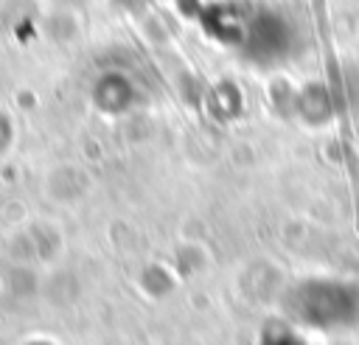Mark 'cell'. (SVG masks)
Wrapping results in <instances>:
<instances>
[{"mask_svg":"<svg viewBox=\"0 0 359 345\" xmlns=\"http://www.w3.org/2000/svg\"><path fill=\"white\" fill-rule=\"evenodd\" d=\"M269 345H300V342H297L294 337H286V334H283V337H272Z\"/></svg>","mask_w":359,"mask_h":345,"instance_id":"obj_1","label":"cell"}]
</instances>
